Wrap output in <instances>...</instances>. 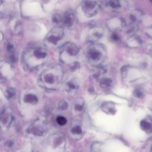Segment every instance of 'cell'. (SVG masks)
Wrapping results in <instances>:
<instances>
[{
    "mask_svg": "<svg viewBox=\"0 0 152 152\" xmlns=\"http://www.w3.org/2000/svg\"><path fill=\"white\" fill-rule=\"evenodd\" d=\"M47 49L43 45H36L29 48L24 53L23 62L26 68L36 70L43 66L48 58Z\"/></svg>",
    "mask_w": 152,
    "mask_h": 152,
    "instance_id": "6da1fadb",
    "label": "cell"
},
{
    "mask_svg": "<svg viewBox=\"0 0 152 152\" xmlns=\"http://www.w3.org/2000/svg\"><path fill=\"white\" fill-rule=\"evenodd\" d=\"M64 77L62 68L57 65L50 66L42 72L39 82L45 88L53 90L56 88L61 84Z\"/></svg>",
    "mask_w": 152,
    "mask_h": 152,
    "instance_id": "7a4b0ae2",
    "label": "cell"
},
{
    "mask_svg": "<svg viewBox=\"0 0 152 152\" xmlns=\"http://www.w3.org/2000/svg\"><path fill=\"white\" fill-rule=\"evenodd\" d=\"M86 56L90 65L94 66H100L106 58V49L102 44H90L86 49Z\"/></svg>",
    "mask_w": 152,
    "mask_h": 152,
    "instance_id": "3957f363",
    "label": "cell"
},
{
    "mask_svg": "<svg viewBox=\"0 0 152 152\" xmlns=\"http://www.w3.org/2000/svg\"><path fill=\"white\" fill-rule=\"evenodd\" d=\"M79 48L74 43H67L64 45L60 52V59L65 64H71L75 62V59L79 53Z\"/></svg>",
    "mask_w": 152,
    "mask_h": 152,
    "instance_id": "277c9868",
    "label": "cell"
},
{
    "mask_svg": "<svg viewBox=\"0 0 152 152\" xmlns=\"http://www.w3.org/2000/svg\"><path fill=\"white\" fill-rule=\"evenodd\" d=\"M100 7L101 3L99 0H84L81 5L82 11L87 17L95 16L98 13Z\"/></svg>",
    "mask_w": 152,
    "mask_h": 152,
    "instance_id": "5b68a950",
    "label": "cell"
},
{
    "mask_svg": "<svg viewBox=\"0 0 152 152\" xmlns=\"http://www.w3.org/2000/svg\"><path fill=\"white\" fill-rule=\"evenodd\" d=\"M64 35V28L59 26L55 27L47 34L45 37V42L48 45L55 46L63 39Z\"/></svg>",
    "mask_w": 152,
    "mask_h": 152,
    "instance_id": "8992f818",
    "label": "cell"
},
{
    "mask_svg": "<svg viewBox=\"0 0 152 152\" xmlns=\"http://www.w3.org/2000/svg\"><path fill=\"white\" fill-rule=\"evenodd\" d=\"M104 34V28L100 26H94L88 30L87 39L91 44L96 43L102 39Z\"/></svg>",
    "mask_w": 152,
    "mask_h": 152,
    "instance_id": "52a82bcc",
    "label": "cell"
},
{
    "mask_svg": "<svg viewBox=\"0 0 152 152\" xmlns=\"http://www.w3.org/2000/svg\"><path fill=\"white\" fill-rule=\"evenodd\" d=\"M80 87V81L77 78H72L65 85V90L68 93H75Z\"/></svg>",
    "mask_w": 152,
    "mask_h": 152,
    "instance_id": "ba28073f",
    "label": "cell"
},
{
    "mask_svg": "<svg viewBox=\"0 0 152 152\" xmlns=\"http://www.w3.org/2000/svg\"><path fill=\"white\" fill-rule=\"evenodd\" d=\"M75 20V17L74 12L72 11H68L62 16L61 23L66 27H70L74 24Z\"/></svg>",
    "mask_w": 152,
    "mask_h": 152,
    "instance_id": "9c48e42d",
    "label": "cell"
},
{
    "mask_svg": "<svg viewBox=\"0 0 152 152\" xmlns=\"http://www.w3.org/2000/svg\"><path fill=\"white\" fill-rule=\"evenodd\" d=\"M1 122L4 126H8L9 125H10L12 120L11 109L9 107H5L4 109H3L1 112Z\"/></svg>",
    "mask_w": 152,
    "mask_h": 152,
    "instance_id": "30bf717a",
    "label": "cell"
},
{
    "mask_svg": "<svg viewBox=\"0 0 152 152\" xmlns=\"http://www.w3.org/2000/svg\"><path fill=\"white\" fill-rule=\"evenodd\" d=\"M106 24L110 30L116 31V30L122 26V21L118 17H112L107 21Z\"/></svg>",
    "mask_w": 152,
    "mask_h": 152,
    "instance_id": "8fae6325",
    "label": "cell"
},
{
    "mask_svg": "<svg viewBox=\"0 0 152 152\" xmlns=\"http://www.w3.org/2000/svg\"><path fill=\"white\" fill-rule=\"evenodd\" d=\"M106 8L109 11H117L121 8L120 0H106L105 3Z\"/></svg>",
    "mask_w": 152,
    "mask_h": 152,
    "instance_id": "7c38bea8",
    "label": "cell"
},
{
    "mask_svg": "<svg viewBox=\"0 0 152 152\" xmlns=\"http://www.w3.org/2000/svg\"><path fill=\"white\" fill-rule=\"evenodd\" d=\"M24 101L27 103L36 104L38 102V98L34 94L27 93L23 97Z\"/></svg>",
    "mask_w": 152,
    "mask_h": 152,
    "instance_id": "4fadbf2b",
    "label": "cell"
},
{
    "mask_svg": "<svg viewBox=\"0 0 152 152\" xmlns=\"http://www.w3.org/2000/svg\"><path fill=\"white\" fill-rule=\"evenodd\" d=\"M99 86L103 88H107L111 87L112 84V80L108 77H102L99 79Z\"/></svg>",
    "mask_w": 152,
    "mask_h": 152,
    "instance_id": "5bb4252c",
    "label": "cell"
},
{
    "mask_svg": "<svg viewBox=\"0 0 152 152\" xmlns=\"http://www.w3.org/2000/svg\"><path fill=\"white\" fill-rule=\"evenodd\" d=\"M105 73V69L102 66H94V69L93 71V75L95 78H100L101 76Z\"/></svg>",
    "mask_w": 152,
    "mask_h": 152,
    "instance_id": "9a60e30c",
    "label": "cell"
},
{
    "mask_svg": "<svg viewBox=\"0 0 152 152\" xmlns=\"http://www.w3.org/2000/svg\"><path fill=\"white\" fill-rule=\"evenodd\" d=\"M140 126L142 130L147 132L152 131V124L145 119H143L140 122Z\"/></svg>",
    "mask_w": 152,
    "mask_h": 152,
    "instance_id": "2e32d148",
    "label": "cell"
},
{
    "mask_svg": "<svg viewBox=\"0 0 152 152\" xmlns=\"http://www.w3.org/2000/svg\"><path fill=\"white\" fill-rule=\"evenodd\" d=\"M102 110L107 113H113L115 110L114 104L111 102H107L102 105Z\"/></svg>",
    "mask_w": 152,
    "mask_h": 152,
    "instance_id": "e0dca14e",
    "label": "cell"
},
{
    "mask_svg": "<svg viewBox=\"0 0 152 152\" xmlns=\"http://www.w3.org/2000/svg\"><path fill=\"white\" fill-rule=\"evenodd\" d=\"M16 94V91L14 88L9 87L8 88L5 92V97L8 100H12L15 98Z\"/></svg>",
    "mask_w": 152,
    "mask_h": 152,
    "instance_id": "ac0fdd59",
    "label": "cell"
},
{
    "mask_svg": "<svg viewBox=\"0 0 152 152\" xmlns=\"http://www.w3.org/2000/svg\"><path fill=\"white\" fill-rule=\"evenodd\" d=\"M12 21V24H11V26L12 27V30L15 34L20 33L21 31V24L20 21L17 20H14Z\"/></svg>",
    "mask_w": 152,
    "mask_h": 152,
    "instance_id": "d6986e66",
    "label": "cell"
},
{
    "mask_svg": "<svg viewBox=\"0 0 152 152\" xmlns=\"http://www.w3.org/2000/svg\"><path fill=\"white\" fill-rule=\"evenodd\" d=\"M84 107V100L82 98H78L76 100L74 104V109L77 111H81Z\"/></svg>",
    "mask_w": 152,
    "mask_h": 152,
    "instance_id": "ffe728a7",
    "label": "cell"
},
{
    "mask_svg": "<svg viewBox=\"0 0 152 152\" xmlns=\"http://www.w3.org/2000/svg\"><path fill=\"white\" fill-rule=\"evenodd\" d=\"M62 16H61L59 14L57 13L53 15L52 18V21L54 24H58L62 22Z\"/></svg>",
    "mask_w": 152,
    "mask_h": 152,
    "instance_id": "44dd1931",
    "label": "cell"
},
{
    "mask_svg": "<svg viewBox=\"0 0 152 152\" xmlns=\"http://www.w3.org/2000/svg\"><path fill=\"white\" fill-rule=\"evenodd\" d=\"M110 41L113 42H118L120 40V36L116 31H113L110 36Z\"/></svg>",
    "mask_w": 152,
    "mask_h": 152,
    "instance_id": "7402d4cb",
    "label": "cell"
},
{
    "mask_svg": "<svg viewBox=\"0 0 152 152\" xmlns=\"http://www.w3.org/2000/svg\"><path fill=\"white\" fill-rule=\"evenodd\" d=\"M68 103L64 100H61L58 104V107L61 110H66L68 108Z\"/></svg>",
    "mask_w": 152,
    "mask_h": 152,
    "instance_id": "603a6c76",
    "label": "cell"
},
{
    "mask_svg": "<svg viewBox=\"0 0 152 152\" xmlns=\"http://www.w3.org/2000/svg\"><path fill=\"white\" fill-rule=\"evenodd\" d=\"M7 50L10 54H13V53H15V47L14 46V45L10 42H8L7 45Z\"/></svg>",
    "mask_w": 152,
    "mask_h": 152,
    "instance_id": "cb8c5ba5",
    "label": "cell"
},
{
    "mask_svg": "<svg viewBox=\"0 0 152 152\" xmlns=\"http://www.w3.org/2000/svg\"><path fill=\"white\" fill-rule=\"evenodd\" d=\"M56 122L59 125H65L66 124V119L62 116H58L56 118Z\"/></svg>",
    "mask_w": 152,
    "mask_h": 152,
    "instance_id": "d4e9b609",
    "label": "cell"
},
{
    "mask_svg": "<svg viewBox=\"0 0 152 152\" xmlns=\"http://www.w3.org/2000/svg\"><path fill=\"white\" fill-rule=\"evenodd\" d=\"M71 132L74 134H80L82 132L81 128L80 125H75L71 129Z\"/></svg>",
    "mask_w": 152,
    "mask_h": 152,
    "instance_id": "484cf974",
    "label": "cell"
},
{
    "mask_svg": "<svg viewBox=\"0 0 152 152\" xmlns=\"http://www.w3.org/2000/svg\"><path fill=\"white\" fill-rule=\"evenodd\" d=\"M79 67H80L79 63L76 61L71 64V69L72 71H76L79 68Z\"/></svg>",
    "mask_w": 152,
    "mask_h": 152,
    "instance_id": "4316f807",
    "label": "cell"
},
{
    "mask_svg": "<svg viewBox=\"0 0 152 152\" xmlns=\"http://www.w3.org/2000/svg\"><path fill=\"white\" fill-rule=\"evenodd\" d=\"M13 145H14V141H12V140H8L5 142V146L8 148L12 147Z\"/></svg>",
    "mask_w": 152,
    "mask_h": 152,
    "instance_id": "83f0119b",
    "label": "cell"
},
{
    "mask_svg": "<svg viewBox=\"0 0 152 152\" xmlns=\"http://www.w3.org/2000/svg\"><path fill=\"white\" fill-rule=\"evenodd\" d=\"M141 95H142V94H141V93L140 91H139V90H136V91H135V96H136L137 97H140L141 96Z\"/></svg>",
    "mask_w": 152,
    "mask_h": 152,
    "instance_id": "f1b7e54d",
    "label": "cell"
},
{
    "mask_svg": "<svg viewBox=\"0 0 152 152\" xmlns=\"http://www.w3.org/2000/svg\"><path fill=\"white\" fill-rule=\"evenodd\" d=\"M150 149H151V151L152 152V144H151V148H150Z\"/></svg>",
    "mask_w": 152,
    "mask_h": 152,
    "instance_id": "f546056e",
    "label": "cell"
},
{
    "mask_svg": "<svg viewBox=\"0 0 152 152\" xmlns=\"http://www.w3.org/2000/svg\"><path fill=\"white\" fill-rule=\"evenodd\" d=\"M150 1L151 2V3H152V0H150Z\"/></svg>",
    "mask_w": 152,
    "mask_h": 152,
    "instance_id": "4dcf8cb0",
    "label": "cell"
}]
</instances>
